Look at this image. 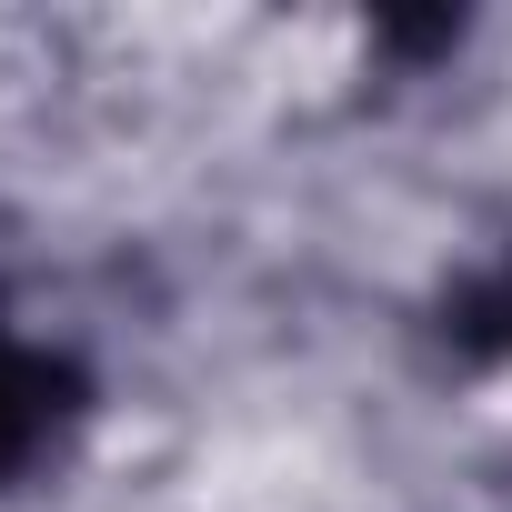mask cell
<instances>
[{
	"label": "cell",
	"instance_id": "cell-2",
	"mask_svg": "<svg viewBox=\"0 0 512 512\" xmlns=\"http://www.w3.org/2000/svg\"><path fill=\"white\" fill-rule=\"evenodd\" d=\"M442 322H452V342H462V352H512V251L452 292V312H442Z\"/></svg>",
	"mask_w": 512,
	"mask_h": 512
},
{
	"label": "cell",
	"instance_id": "cell-1",
	"mask_svg": "<svg viewBox=\"0 0 512 512\" xmlns=\"http://www.w3.org/2000/svg\"><path fill=\"white\" fill-rule=\"evenodd\" d=\"M71 422H81V372L0 332V482H21Z\"/></svg>",
	"mask_w": 512,
	"mask_h": 512
}]
</instances>
